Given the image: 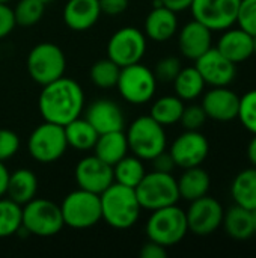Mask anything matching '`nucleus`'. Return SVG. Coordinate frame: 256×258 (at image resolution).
I'll return each instance as SVG.
<instances>
[{
	"label": "nucleus",
	"instance_id": "obj_1",
	"mask_svg": "<svg viewBox=\"0 0 256 258\" xmlns=\"http://www.w3.org/2000/svg\"><path fill=\"white\" fill-rule=\"evenodd\" d=\"M84 107V92L81 86L62 76L60 79L44 85L38 98V109L44 121L66 125L78 118Z\"/></svg>",
	"mask_w": 256,
	"mask_h": 258
},
{
	"label": "nucleus",
	"instance_id": "obj_2",
	"mask_svg": "<svg viewBox=\"0 0 256 258\" xmlns=\"http://www.w3.org/2000/svg\"><path fill=\"white\" fill-rule=\"evenodd\" d=\"M101 221H106L115 230H128L137 224L140 218V203L136 190L119 183L110 184L100 194Z\"/></svg>",
	"mask_w": 256,
	"mask_h": 258
},
{
	"label": "nucleus",
	"instance_id": "obj_3",
	"mask_svg": "<svg viewBox=\"0 0 256 258\" xmlns=\"http://www.w3.org/2000/svg\"><path fill=\"white\" fill-rule=\"evenodd\" d=\"M125 135L128 150L142 160L154 159L167 147V136L164 127L149 115L136 118L130 124Z\"/></svg>",
	"mask_w": 256,
	"mask_h": 258
},
{
	"label": "nucleus",
	"instance_id": "obj_4",
	"mask_svg": "<svg viewBox=\"0 0 256 258\" xmlns=\"http://www.w3.org/2000/svg\"><path fill=\"white\" fill-rule=\"evenodd\" d=\"M149 240H154L166 248L180 243L189 233L186 210L177 204L158 210H152L145 227Z\"/></svg>",
	"mask_w": 256,
	"mask_h": 258
},
{
	"label": "nucleus",
	"instance_id": "obj_5",
	"mask_svg": "<svg viewBox=\"0 0 256 258\" xmlns=\"http://www.w3.org/2000/svg\"><path fill=\"white\" fill-rule=\"evenodd\" d=\"M134 190L140 207L149 212L174 206L181 200L177 178L170 172H146Z\"/></svg>",
	"mask_w": 256,
	"mask_h": 258
},
{
	"label": "nucleus",
	"instance_id": "obj_6",
	"mask_svg": "<svg viewBox=\"0 0 256 258\" xmlns=\"http://www.w3.org/2000/svg\"><path fill=\"white\" fill-rule=\"evenodd\" d=\"M21 227L38 237H53L65 227L60 206L44 198H33L21 209Z\"/></svg>",
	"mask_w": 256,
	"mask_h": 258
},
{
	"label": "nucleus",
	"instance_id": "obj_7",
	"mask_svg": "<svg viewBox=\"0 0 256 258\" xmlns=\"http://www.w3.org/2000/svg\"><path fill=\"white\" fill-rule=\"evenodd\" d=\"M66 57L63 50L53 42L36 44L27 56V71L32 80L41 86L65 76Z\"/></svg>",
	"mask_w": 256,
	"mask_h": 258
},
{
	"label": "nucleus",
	"instance_id": "obj_8",
	"mask_svg": "<svg viewBox=\"0 0 256 258\" xmlns=\"http://www.w3.org/2000/svg\"><path fill=\"white\" fill-rule=\"evenodd\" d=\"M60 212L63 224L66 227L74 230L91 228L101 221L100 195L78 187L63 198L60 204Z\"/></svg>",
	"mask_w": 256,
	"mask_h": 258
},
{
	"label": "nucleus",
	"instance_id": "obj_9",
	"mask_svg": "<svg viewBox=\"0 0 256 258\" xmlns=\"http://www.w3.org/2000/svg\"><path fill=\"white\" fill-rule=\"evenodd\" d=\"M116 89L127 103L140 106L151 101L155 95L157 79L152 70L137 62L121 68Z\"/></svg>",
	"mask_w": 256,
	"mask_h": 258
},
{
	"label": "nucleus",
	"instance_id": "obj_10",
	"mask_svg": "<svg viewBox=\"0 0 256 258\" xmlns=\"http://www.w3.org/2000/svg\"><path fill=\"white\" fill-rule=\"evenodd\" d=\"M68 148L63 125L44 121L29 136L27 150L32 159L47 165L59 160Z\"/></svg>",
	"mask_w": 256,
	"mask_h": 258
},
{
	"label": "nucleus",
	"instance_id": "obj_11",
	"mask_svg": "<svg viewBox=\"0 0 256 258\" xmlns=\"http://www.w3.org/2000/svg\"><path fill=\"white\" fill-rule=\"evenodd\" d=\"M146 53V36L142 30L127 26L116 30L107 42V57L116 65L128 67L142 60Z\"/></svg>",
	"mask_w": 256,
	"mask_h": 258
},
{
	"label": "nucleus",
	"instance_id": "obj_12",
	"mask_svg": "<svg viewBox=\"0 0 256 258\" xmlns=\"http://www.w3.org/2000/svg\"><path fill=\"white\" fill-rule=\"evenodd\" d=\"M241 0H193L190 11L195 20L211 32H223L237 24Z\"/></svg>",
	"mask_w": 256,
	"mask_h": 258
},
{
	"label": "nucleus",
	"instance_id": "obj_13",
	"mask_svg": "<svg viewBox=\"0 0 256 258\" xmlns=\"http://www.w3.org/2000/svg\"><path fill=\"white\" fill-rule=\"evenodd\" d=\"M225 210L222 204L213 197H202L190 203L186 212L189 231L199 237H207L216 233L223 222Z\"/></svg>",
	"mask_w": 256,
	"mask_h": 258
},
{
	"label": "nucleus",
	"instance_id": "obj_14",
	"mask_svg": "<svg viewBox=\"0 0 256 258\" xmlns=\"http://www.w3.org/2000/svg\"><path fill=\"white\" fill-rule=\"evenodd\" d=\"M177 168L201 166L210 153L208 139L199 130H186L170 145L169 150Z\"/></svg>",
	"mask_w": 256,
	"mask_h": 258
},
{
	"label": "nucleus",
	"instance_id": "obj_15",
	"mask_svg": "<svg viewBox=\"0 0 256 258\" xmlns=\"http://www.w3.org/2000/svg\"><path fill=\"white\" fill-rule=\"evenodd\" d=\"M74 177L80 189L97 195L103 194L110 184L115 183L113 166L107 165L95 154L86 156L77 163Z\"/></svg>",
	"mask_w": 256,
	"mask_h": 258
},
{
	"label": "nucleus",
	"instance_id": "obj_16",
	"mask_svg": "<svg viewBox=\"0 0 256 258\" xmlns=\"http://www.w3.org/2000/svg\"><path fill=\"white\" fill-rule=\"evenodd\" d=\"M195 67L201 73L205 85L229 86L237 77V65L226 59L216 47H211L195 60Z\"/></svg>",
	"mask_w": 256,
	"mask_h": 258
},
{
	"label": "nucleus",
	"instance_id": "obj_17",
	"mask_svg": "<svg viewBox=\"0 0 256 258\" xmlns=\"http://www.w3.org/2000/svg\"><path fill=\"white\" fill-rule=\"evenodd\" d=\"M201 106L205 110L207 118L219 122H229L238 116L240 95L228 86H211V89L204 94Z\"/></svg>",
	"mask_w": 256,
	"mask_h": 258
},
{
	"label": "nucleus",
	"instance_id": "obj_18",
	"mask_svg": "<svg viewBox=\"0 0 256 258\" xmlns=\"http://www.w3.org/2000/svg\"><path fill=\"white\" fill-rule=\"evenodd\" d=\"M211 47L213 32L195 18L186 23L178 33V48L181 54L190 60H196Z\"/></svg>",
	"mask_w": 256,
	"mask_h": 258
},
{
	"label": "nucleus",
	"instance_id": "obj_19",
	"mask_svg": "<svg viewBox=\"0 0 256 258\" xmlns=\"http://www.w3.org/2000/svg\"><path fill=\"white\" fill-rule=\"evenodd\" d=\"M84 118L97 130L98 135L124 130V124H125L121 107L109 98L95 100L86 109Z\"/></svg>",
	"mask_w": 256,
	"mask_h": 258
},
{
	"label": "nucleus",
	"instance_id": "obj_20",
	"mask_svg": "<svg viewBox=\"0 0 256 258\" xmlns=\"http://www.w3.org/2000/svg\"><path fill=\"white\" fill-rule=\"evenodd\" d=\"M216 48L235 65L246 62L253 56V35L241 27H229L223 30Z\"/></svg>",
	"mask_w": 256,
	"mask_h": 258
},
{
	"label": "nucleus",
	"instance_id": "obj_21",
	"mask_svg": "<svg viewBox=\"0 0 256 258\" xmlns=\"http://www.w3.org/2000/svg\"><path fill=\"white\" fill-rule=\"evenodd\" d=\"M100 17V0H68L63 8V21L74 32L89 30Z\"/></svg>",
	"mask_w": 256,
	"mask_h": 258
},
{
	"label": "nucleus",
	"instance_id": "obj_22",
	"mask_svg": "<svg viewBox=\"0 0 256 258\" xmlns=\"http://www.w3.org/2000/svg\"><path fill=\"white\" fill-rule=\"evenodd\" d=\"M178 30V17L177 12L158 5L148 14L145 18V36L155 42L169 41Z\"/></svg>",
	"mask_w": 256,
	"mask_h": 258
},
{
	"label": "nucleus",
	"instance_id": "obj_23",
	"mask_svg": "<svg viewBox=\"0 0 256 258\" xmlns=\"http://www.w3.org/2000/svg\"><path fill=\"white\" fill-rule=\"evenodd\" d=\"M38 192V178L33 171L20 168L14 172H9L6 197L15 201L20 206L27 204L36 197Z\"/></svg>",
	"mask_w": 256,
	"mask_h": 258
},
{
	"label": "nucleus",
	"instance_id": "obj_24",
	"mask_svg": "<svg viewBox=\"0 0 256 258\" xmlns=\"http://www.w3.org/2000/svg\"><path fill=\"white\" fill-rule=\"evenodd\" d=\"M180 198L189 203L208 195L211 178L210 174L202 166H193L184 169L181 177L177 180Z\"/></svg>",
	"mask_w": 256,
	"mask_h": 258
},
{
	"label": "nucleus",
	"instance_id": "obj_25",
	"mask_svg": "<svg viewBox=\"0 0 256 258\" xmlns=\"http://www.w3.org/2000/svg\"><path fill=\"white\" fill-rule=\"evenodd\" d=\"M128 151L130 150L127 135L124 133V130L98 135V139L94 145V154L110 166H113L122 157H125Z\"/></svg>",
	"mask_w": 256,
	"mask_h": 258
},
{
	"label": "nucleus",
	"instance_id": "obj_26",
	"mask_svg": "<svg viewBox=\"0 0 256 258\" xmlns=\"http://www.w3.org/2000/svg\"><path fill=\"white\" fill-rule=\"evenodd\" d=\"M222 225L225 227L226 234L234 240H247L255 234L252 212L237 204L225 212Z\"/></svg>",
	"mask_w": 256,
	"mask_h": 258
},
{
	"label": "nucleus",
	"instance_id": "obj_27",
	"mask_svg": "<svg viewBox=\"0 0 256 258\" xmlns=\"http://www.w3.org/2000/svg\"><path fill=\"white\" fill-rule=\"evenodd\" d=\"M231 197L234 204L247 209H256V168H246L240 171L231 184Z\"/></svg>",
	"mask_w": 256,
	"mask_h": 258
},
{
	"label": "nucleus",
	"instance_id": "obj_28",
	"mask_svg": "<svg viewBox=\"0 0 256 258\" xmlns=\"http://www.w3.org/2000/svg\"><path fill=\"white\" fill-rule=\"evenodd\" d=\"M63 128H65L68 147H72L74 150L78 151L94 150V145L98 139V133L86 118L78 116L71 122H68L66 125H63Z\"/></svg>",
	"mask_w": 256,
	"mask_h": 258
},
{
	"label": "nucleus",
	"instance_id": "obj_29",
	"mask_svg": "<svg viewBox=\"0 0 256 258\" xmlns=\"http://www.w3.org/2000/svg\"><path fill=\"white\" fill-rule=\"evenodd\" d=\"M175 88V95L183 101H193L204 94L205 82L196 67L181 68L175 80L172 82Z\"/></svg>",
	"mask_w": 256,
	"mask_h": 258
},
{
	"label": "nucleus",
	"instance_id": "obj_30",
	"mask_svg": "<svg viewBox=\"0 0 256 258\" xmlns=\"http://www.w3.org/2000/svg\"><path fill=\"white\" fill-rule=\"evenodd\" d=\"M145 165L143 160L133 156H125L122 157L118 163L113 165V178L115 183H119L122 186L136 189V186L142 181L145 177Z\"/></svg>",
	"mask_w": 256,
	"mask_h": 258
},
{
	"label": "nucleus",
	"instance_id": "obj_31",
	"mask_svg": "<svg viewBox=\"0 0 256 258\" xmlns=\"http://www.w3.org/2000/svg\"><path fill=\"white\" fill-rule=\"evenodd\" d=\"M184 110V101L177 95H164L155 100L151 106L149 116H152L163 127L180 122Z\"/></svg>",
	"mask_w": 256,
	"mask_h": 258
},
{
	"label": "nucleus",
	"instance_id": "obj_32",
	"mask_svg": "<svg viewBox=\"0 0 256 258\" xmlns=\"http://www.w3.org/2000/svg\"><path fill=\"white\" fill-rule=\"evenodd\" d=\"M21 209L8 197H0V239L11 237L21 228Z\"/></svg>",
	"mask_w": 256,
	"mask_h": 258
},
{
	"label": "nucleus",
	"instance_id": "obj_33",
	"mask_svg": "<svg viewBox=\"0 0 256 258\" xmlns=\"http://www.w3.org/2000/svg\"><path fill=\"white\" fill-rule=\"evenodd\" d=\"M121 67L116 65L112 59H100L91 67V80L97 88L101 89H110L116 88L118 79H119Z\"/></svg>",
	"mask_w": 256,
	"mask_h": 258
},
{
	"label": "nucleus",
	"instance_id": "obj_34",
	"mask_svg": "<svg viewBox=\"0 0 256 258\" xmlns=\"http://www.w3.org/2000/svg\"><path fill=\"white\" fill-rule=\"evenodd\" d=\"M44 11L45 3H42L41 0H20L14 8L15 23L23 27L33 26L42 18Z\"/></svg>",
	"mask_w": 256,
	"mask_h": 258
},
{
	"label": "nucleus",
	"instance_id": "obj_35",
	"mask_svg": "<svg viewBox=\"0 0 256 258\" xmlns=\"http://www.w3.org/2000/svg\"><path fill=\"white\" fill-rule=\"evenodd\" d=\"M241 125L256 135V89L246 92L243 97H240V107H238V116Z\"/></svg>",
	"mask_w": 256,
	"mask_h": 258
},
{
	"label": "nucleus",
	"instance_id": "obj_36",
	"mask_svg": "<svg viewBox=\"0 0 256 258\" xmlns=\"http://www.w3.org/2000/svg\"><path fill=\"white\" fill-rule=\"evenodd\" d=\"M183 65L181 60L175 56H167L160 59L155 63V68L152 70L157 82H163V83H172L175 80V77L178 76V73L181 71Z\"/></svg>",
	"mask_w": 256,
	"mask_h": 258
},
{
	"label": "nucleus",
	"instance_id": "obj_37",
	"mask_svg": "<svg viewBox=\"0 0 256 258\" xmlns=\"http://www.w3.org/2000/svg\"><path fill=\"white\" fill-rule=\"evenodd\" d=\"M237 26L250 35H256V0H241L240 2Z\"/></svg>",
	"mask_w": 256,
	"mask_h": 258
},
{
	"label": "nucleus",
	"instance_id": "obj_38",
	"mask_svg": "<svg viewBox=\"0 0 256 258\" xmlns=\"http://www.w3.org/2000/svg\"><path fill=\"white\" fill-rule=\"evenodd\" d=\"M207 119V113L201 104H190L184 106L180 122L184 127V130H201Z\"/></svg>",
	"mask_w": 256,
	"mask_h": 258
},
{
	"label": "nucleus",
	"instance_id": "obj_39",
	"mask_svg": "<svg viewBox=\"0 0 256 258\" xmlns=\"http://www.w3.org/2000/svg\"><path fill=\"white\" fill-rule=\"evenodd\" d=\"M20 150V138L9 128H0V162L14 157Z\"/></svg>",
	"mask_w": 256,
	"mask_h": 258
},
{
	"label": "nucleus",
	"instance_id": "obj_40",
	"mask_svg": "<svg viewBox=\"0 0 256 258\" xmlns=\"http://www.w3.org/2000/svg\"><path fill=\"white\" fill-rule=\"evenodd\" d=\"M15 17L14 9L8 3H0V39L8 36L15 29Z\"/></svg>",
	"mask_w": 256,
	"mask_h": 258
},
{
	"label": "nucleus",
	"instance_id": "obj_41",
	"mask_svg": "<svg viewBox=\"0 0 256 258\" xmlns=\"http://www.w3.org/2000/svg\"><path fill=\"white\" fill-rule=\"evenodd\" d=\"M149 162H151V165H152V171H158V172H170V174H172V171L177 168V165H175V162H174L170 153L166 151V150L161 151L160 154H157V156H155L154 159H151Z\"/></svg>",
	"mask_w": 256,
	"mask_h": 258
},
{
	"label": "nucleus",
	"instance_id": "obj_42",
	"mask_svg": "<svg viewBox=\"0 0 256 258\" xmlns=\"http://www.w3.org/2000/svg\"><path fill=\"white\" fill-rule=\"evenodd\" d=\"M128 5H130V0H100L101 14H107L110 17L124 14Z\"/></svg>",
	"mask_w": 256,
	"mask_h": 258
},
{
	"label": "nucleus",
	"instance_id": "obj_43",
	"mask_svg": "<svg viewBox=\"0 0 256 258\" xmlns=\"http://www.w3.org/2000/svg\"><path fill=\"white\" fill-rule=\"evenodd\" d=\"M140 257L142 258H166L167 257V251H166V246L154 242V240H149L146 243L142 245L140 248Z\"/></svg>",
	"mask_w": 256,
	"mask_h": 258
},
{
	"label": "nucleus",
	"instance_id": "obj_44",
	"mask_svg": "<svg viewBox=\"0 0 256 258\" xmlns=\"http://www.w3.org/2000/svg\"><path fill=\"white\" fill-rule=\"evenodd\" d=\"M163 6L175 11L177 14L181 12V11H186V9H190L192 6V2L193 0H160Z\"/></svg>",
	"mask_w": 256,
	"mask_h": 258
},
{
	"label": "nucleus",
	"instance_id": "obj_45",
	"mask_svg": "<svg viewBox=\"0 0 256 258\" xmlns=\"http://www.w3.org/2000/svg\"><path fill=\"white\" fill-rule=\"evenodd\" d=\"M8 178H9V171L5 166V163L0 162V197H5V194H6Z\"/></svg>",
	"mask_w": 256,
	"mask_h": 258
},
{
	"label": "nucleus",
	"instance_id": "obj_46",
	"mask_svg": "<svg viewBox=\"0 0 256 258\" xmlns=\"http://www.w3.org/2000/svg\"><path fill=\"white\" fill-rule=\"evenodd\" d=\"M247 159L252 163V166L256 168V135H253L252 141L247 145Z\"/></svg>",
	"mask_w": 256,
	"mask_h": 258
},
{
	"label": "nucleus",
	"instance_id": "obj_47",
	"mask_svg": "<svg viewBox=\"0 0 256 258\" xmlns=\"http://www.w3.org/2000/svg\"><path fill=\"white\" fill-rule=\"evenodd\" d=\"M252 212V222H253V230H255L256 234V209L255 210H250Z\"/></svg>",
	"mask_w": 256,
	"mask_h": 258
},
{
	"label": "nucleus",
	"instance_id": "obj_48",
	"mask_svg": "<svg viewBox=\"0 0 256 258\" xmlns=\"http://www.w3.org/2000/svg\"><path fill=\"white\" fill-rule=\"evenodd\" d=\"M253 56H256V35H253Z\"/></svg>",
	"mask_w": 256,
	"mask_h": 258
},
{
	"label": "nucleus",
	"instance_id": "obj_49",
	"mask_svg": "<svg viewBox=\"0 0 256 258\" xmlns=\"http://www.w3.org/2000/svg\"><path fill=\"white\" fill-rule=\"evenodd\" d=\"M9 2H12V0H0V3H9Z\"/></svg>",
	"mask_w": 256,
	"mask_h": 258
},
{
	"label": "nucleus",
	"instance_id": "obj_50",
	"mask_svg": "<svg viewBox=\"0 0 256 258\" xmlns=\"http://www.w3.org/2000/svg\"><path fill=\"white\" fill-rule=\"evenodd\" d=\"M41 2H42V3H45V5H47V3H48V2H51V0H41Z\"/></svg>",
	"mask_w": 256,
	"mask_h": 258
}]
</instances>
